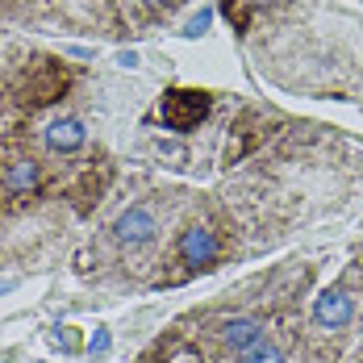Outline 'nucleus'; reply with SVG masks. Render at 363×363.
<instances>
[{"label":"nucleus","mask_w":363,"mask_h":363,"mask_svg":"<svg viewBox=\"0 0 363 363\" xmlns=\"http://www.w3.org/2000/svg\"><path fill=\"white\" fill-rule=\"evenodd\" d=\"M213 109V96L209 92H196V88H172L163 101H159V121L176 134H188L196 130Z\"/></svg>","instance_id":"1"},{"label":"nucleus","mask_w":363,"mask_h":363,"mask_svg":"<svg viewBox=\"0 0 363 363\" xmlns=\"http://www.w3.org/2000/svg\"><path fill=\"white\" fill-rule=\"evenodd\" d=\"M159 234V213L155 205H130L125 213H117L113 221V238L117 242H130V247H143Z\"/></svg>","instance_id":"2"},{"label":"nucleus","mask_w":363,"mask_h":363,"mask_svg":"<svg viewBox=\"0 0 363 363\" xmlns=\"http://www.w3.org/2000/svg\"><path fill=\"white\" fill-rule=\"evenodd\" d=\"M221 255V242L218 234L209 230V225H188L180 234V259L188 267H196V272H205V267H213Z\"/></svg>","instance_id":"3"},{"label":"nucleus","mask_w":363,"mask_h":363,"mask_svg":"<svg viewBox=\"0 0 363 363\" xmlns=\"http://www.w3.org/2000/svg\"><path fill=\"white\" fill-rule=\"evenodd\" d=\"M351 318H355V296L347 289H326L313 301V322L322 330H342L351 326Z\"/></svg>","instance_id":"4"},{"label":"nucleus","mask_w":363,"mask_h":363,"mask_svg":"<svg viewBox=\"0 0 363 363\" xmlns=\"http://www.w3.org/2000/svg\"><path fill=\"white\" fill-rule=\"evenodd\" d=\"M218 338L221 347H230V351H251L255 342H263V322L259 318H251V313H238V318H225L218 326Z\"/></svg>","instance_id":"5"},{"label":"nucleus","mask_w":363,"mask_h":363,"mask_svg":"<svg viewBox=\"0 0 363 363\" xmlns=\"http://www.w3.org/2000/svg\"><path fill=\"white\" fill-rule=\"evenodd\" d=\"M84 143H88V130H84L79 117H55V121L46 125V146H50L55 155H72V150H79Z\"/></svg>","instance_id":"6"},{"label":"nucleus","mask_w":363,"mask_h":363,"mask_svg":"<svg viewBox=\"0 0 363 363\" xmlns=\"http://www.w3.org/2000/svg\"><path fill=\"white\" fill-rule=\"evenodd\" d=\"M42 180V172H38L34 159H13V163H4V172H0V184L13 192V196H30Z\"/></svg>","instance_id":"7"},{"label":"nucleus","mask_w":363,"mask_h":363,"mask_svg":"<svg viewBox=\"0 0 363 363\" xmlns=\"http://www.w3.org/2000/svg\"><path fill=\"white\" fill-rule=\"evenodd\" d=\"M238 363H284V351H280V347H272V342L263 338V342H255L251 351H242Z\"/></svg>","instance_id":"8"},{"label":"nucleus","mask_w":363,"mask_h":363,"mask_svg":"<svg viewBox=\"0 0 363 363\" xmlns=\"http://www.w3.org/2000/svg\"><path fill=\"white\" fill-rule=\"evenodd\" d=\"M209 21H213V9H201V13L184 26V38H201L205 30H209Z\"/></svg>","instance_id":"9"},{"label":"nucleus","mask_w":363,"mask_h":363,"mask_svg":"<svg viewBox=\"0 0 363 363\" xmlns=\"http://www.w3.org/2000/svg\"><path fill=\"white\" fill-rule=\"evenodd\" d=\"M88 351H92V355H105V351H109V330H96L92 342H88Z\"/></svg>","instance_id":"10"},{"label":"nucleus","mask_w":363,"mask_h":363,"mask_svg":"<svg viewBox=\"0 0 363 363\" xmlns=\"http://www.w3.org/2000/svg\"><path fill=\"white\" fill-rule=\"evenodd\" d=\"M117 63H121V67H134V63H138V55H134V50H121V55H117Z\"/></svg>","instance_id":"11"},{"label":"nucleus","mask_w":363,"mask_h":363,"mask_svg":"<svg viewBox=\"0 0 363 363\" xmlns=\"http://www.w3.org/2000/svg\"><path fill=\"white\" fill-rule=\"evenodd\" d=\"M180 363H205V359H201V355H184Z\"/></svg>","instance_id":"12"},{"label":"nucleus","mask_w":363,"mask_h":363,"mask_svg":"<svg viewBox=\"0 0 363 363\" xmlns=\"http://www.w3.org/2000/svg\"><path fill=\"white\" fill-rule=\"evenodd\" d=\"M146 4H172V0H146Z\"/></svg>","instance_id":"13"},{"label":"nucleus","mask_w":363,"mask_h":363,"mask_svg":"<svg viewBox=\"0 0 363 363\" xmlns=\"http://www.w3.org/2000/svg\"><path fill=\"white\" fill-rule=\"evenodd\" d=\"M255 4H272V0H255Z\"/></svg>","instance_id":"14"}]
</instances>
